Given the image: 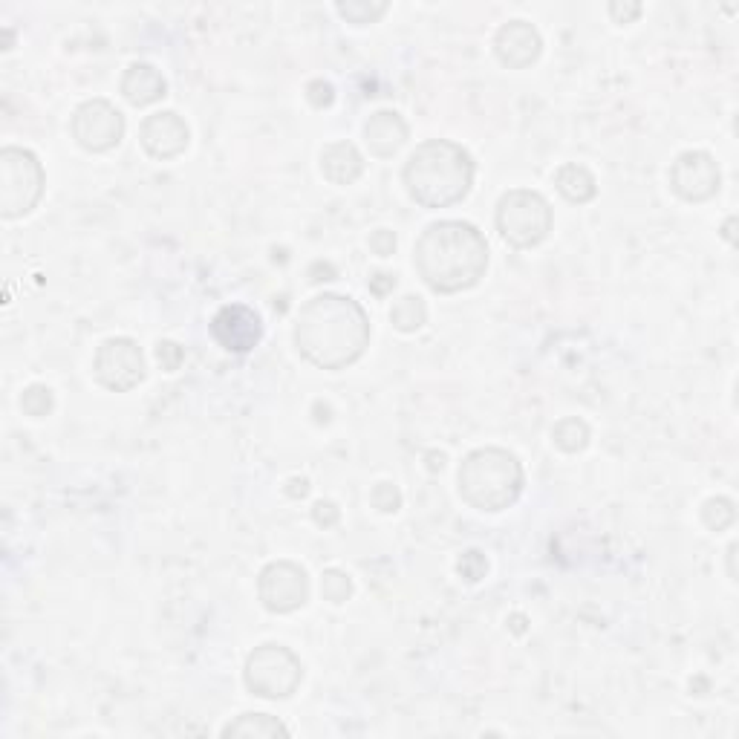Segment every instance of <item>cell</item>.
Instances as JSON below:
<instances>
[{
    "instance_id": "5bb4252c",
    "label": "cell",
    "mask_w": 739,
    "mask_h": 739,
    "mask_svg": "<svg viewBox=\"0 0 739 739\" xmlns=\"http://www.w3.org/2000/svg\"><path fill=\"white\" fill-rule=\"evenodd\" d=\"M494 52L500 58L503 67L509 70H526L532 67L540 52H543V38L535 26L529 21H509L497 29V38H494Z\"/></svg>"
},
{
    "instance_id": "83f0119b",
    "label": "cell",
    "mask_w": 739,
    "mask_h": 739,
    "mask_svg": "<svg viewBox=\"0 0 739 739\" xmlns=\"http://www.w3.org/2000/svg\"><path fill=\"white\" fill-rule=\"evenodd\" d=\"M306 99H309V104H312L315 110H324V107H330V104L335 102V90H332L330 81L315 78V81L306 84Z\"/></svg>"
},
{
    "instance_id": "1f68e13d",
    "label": "cell",
    "mask_w": 739,
    "mask_h": 739,
    "mask_svg": "<svg viewBox=\"0 0 739 739\" xmlns=\"http://www.w3.org/2000/svg\"><path fill=\"white\" fill-rule=\"evenodd\" d=\"M641 15V3H610V18L615 24H630Z\"/></svg>"
},
{
    "instance_id": "6da1fadb",
    "label": "cell",
    "mask_w": 739,
    "mask_h": 739,
    "mask_svg": "<svg viewBox=\"0 0 739 739\" xmlns=\"http://www.w3.org/2000/svg\"><path fill=\"white\" fill-rule=\"evenodd\" d=\"M295 347L321 370H344L370 347V318L347 295H315L298 312Z\"/></svg>"
},
{
    "instance_id": "f1b7e54d",
    "label": "cell",
    "mask_w": 739,
    "mask_h": 739,
    "mask_svg": "<svg viewBox=\"0 0 739 739\" xmlns=\"http://www.w3.org/2000/svg\"><path fill=\"white\" fill-rule=\"evenodd\" d=\"M156 358H159L162 370L174 373V370H179V364H182L185 353H182V347L174 344V341H159V344H156Z\"/></svg>"
},
{
    "instance_id": "cb8c5ba5",
    "label": "cell",
    "mask_w": 739,
    "mask_h": 739,
    "mask_svg": "<svg viewBox=\"0 0 739 739\" xmlns=\"http://www.w3.org/2000/svg\"><path fill=\"white\" fill-rule=\"evenodd\" d=\"M321 595L330 601V604H347L350 595H353V581L350 575H344L341 569H327L321 575Z\"/></svg>"
},
{
    "instance_id": "52a82bcc",
    "label": "cell",
    "mask_w": 739,
    "mask_h": 739,
    "mask_svg": "<svg viewBox=\"0 0 739 739\" xmlns=\"http://www.w3.org/2000/svg\"><path fill=\"white\" fill-rule=\"evenodd\" d=\"M243 679L260 699H289L304 682V664L283 644H260L246 659Z\"/></svg>"
},
{
    "instance_id": "44dd1931",
    "label": "cell",
    "mask_w": 739,
    "mask_h": 739,
    "mask_svg": "<svg viewBox=\"0 0 739 739\" xmlns=\"http://www.w3.org/2000/svg\"><path fill=\"white\" fill-rule=\"evenodd\" d=\"M552 442L561 448L563 454H581V451L589 445L587 422L578 419V416L561 419V422L552 428Z\"/></svg>"
},
{
    "instance_id": "30bf717a",
    "label": "cell",
    "mask_w": 739,
    "mask_h": 739,
    "mask_svg": "<svg viewBox=\"0 0 739 739\" xmlns=\"http://www.w3.org/2000/svg\"><path fill=\"white\" fill-rule=\"evenodd\" d=\"M122 136H125V116L107 99H90L78 104L73 113V139L84 151H113L122 142Z\"/></svg>"
},
{
    "instance_id": "9a60e30c",
    "label": "cell",
    "mask_w": 739,
    "mask_h": 739,
    "mask_svg": "<svg viewBox=\"0 0 739 739\" xmlns=\"http://www.w3.org/2000/svg\"><path fill=\"white\" fill-rule=\"evenodd\" d=\"M364 142L373 156L379 159H390L402 151V145L408 142V125L396 110H376L367 122H364Z\"/></svg>"
},
{
    "instance_id": "f546056e",
    "label": "cell",
    "mask_w": 739,
    "mask_h": 739,
    "mask_svg": "<svg viewBox=\"0 0 739 739\" xmlns=\"http://www.w3.org/2000/svg\"><path fill=\"white\" fill-rule=\"evenodd\" d=\"M312 520H315L321 529H332V526L341 520V511H338V506H335L332 500H318V503L312 506Z\"/></svg>"
},
{
    "instance_id": "d590c367",
    "label": "cell",
    "mask_w": 739,
    "mask_h": 739,
    "mask_svg": "<svg viewBox=\"0 0 739 739\" xmlns=\"http://www.w3.org/2000/svg\"><path fill=\"white\" fill-rule=\"evenodd\" d=\"M734 555H737V546L728 549V575H731V578H737V572H734Z\"/></svg>"
},
{
    "instance_id": "8fae6325",
    "label": "cell",
    "mask_w": 739,
    "mask_h": 739,
    "mask_svg": "<svg viewBox=\"0 0 739 739\" xmlns=\"http://www.w3.org/2000/svg\"><path fill=\"white\" fill-rule=\"evenodd\" d=\"M722 174L711 153L685 151L670 165V188L685 203H705L719 194Z\"/></svg>"
},
{
    "instance_id": "9c48e42d",
    "label": "cell",
    "mask_w": 739,
    "mask_h": 739,
    "mask_svg": "<svg viewBox=\"0 0 739 739\" xmlns=\"http://www.w3.org/2000/svg\"><path fill=\"white\" fill-rule=\"evenodd\" d=\"M257 598L269 612H295L309 601V578L304 566L292 561H275L263 566L257 578Z\"/></svg>"
},
{
    "instance_id": "2e32d148",
    "label": "cell",
    "mask_w": 739,
    "mask_h": 739,
    "mask_svg": "<svg viewBox=\"0 0 739 739\" xmlns=\"http://www.w3.org/2000/svg\"><path fill=\"white\" fill-rule=\"evenodd\" d=\"M165 93H168V84H165V78H162V73L153 64L136 61V64H130L128 70H125V76H122V96L133 107L156 104L159 99H165Z\"/></svg>"
},
{
    "instance_id": "8992f818",
    "label": "cell",
    "mask_w": 739,
    "mask_h": 739,
    "mask_svg": "<svg viewBox=\"0 0 739 739\" xmlns=\"http://www.w3.org/2000/svg\"><path fill=\"white\" fill-rule=\"evenodd\" d=\"M44 165L24 148H3L0 153V214L3 220L26 217L44 194Z\"/></svg>"
},
{
    "instance_id": "d6986e66",
    "label": "cell",
    "mask_w": 739,
    "mask_h": 739,
    "mask_svg": "<svg viewBox=\"0 0 739 739\" xmlns=\"http://www.w3.org/2000/svg\"><path fill=\"white\" fill-rule=\"evenodd\" d=\"M223 737H289V728L278 716L269 714H243L223 728Z\"/></svg>"
},
{
    "instance_id": "d4e9b609",
    "label": "cell",
    "mask_w": 739,
    "mask_h": 739,
    "mask_svg": "<svg viewBox=\"0 0 739 739\" xmlns=\"http://www.w3.org/2000/svg\"><path fill=\"white\" fill-rule=\"evenodd\" d=\"M21 408H24V413H29V416H35V419L47 416L52 410V390L50 387H44V384L26 387L24 396H21Z\"/></svg>"
},
{
    "instance_id": "4316f807",
    "label": "cell",
    "mask_w": 739,
    "mask_h": 739,
    "mask_svg": "<svg viewBox=\"0 0 739 739\" xmlns=\"http://www.w3.org/2000/svg\"><path fill=\"white\" fill-rule=\"evenodd\" d=\"M370 500H373V506L382 511V514H396V511L402 509V494H399V488L393 483L376 485L373 494H370Z\"/></svg>"
},
{
    "instance_id": "8d00e7d4",
    "label": "cell",
    "mask_w": 739,
    "mask_h": 739,
    "mask_svg": "<svg viewBox=\"0 0 739 739\" xmlns=\"http://www.w3.org/2000/svg\"><path fill=\"white\" fill-rule=\"evenodd\" d=\"M731 229H734V220H728V223H725V240H734V234H731Z\"/></svg>"
},
{
    "instance_id": "7c38bea8",
    "label": "cell",
    "mask_w": 739,
    "mask_h": 739,
    "mask_svg": "<svg viewBox=\"0 0 739 739\" xmlns=\"http://www.w3.org/2000/svg\"><path fill=\"white\" fill-rule=\"evenodd\" d=\"M211 335L214 341L229 350V353H252L260 338H263V321L252 306L246 304H226L217 309V315L211 318Z\"/></svg>"
},
{
    "instance_id": "e575fe53",
    "label": "cell",
    "mask_w": 739,
    "mask_h": 739,
    "mask_svg": "<svg viewBox=\"0 0 739 739\" xmlns=\"http://www.w3.org/2000/svg\"><path fill=\"white\" fill-rule=\"evenodd\" d=\"M318 275H327V281H332V275H335V269H332L330 263H315V266L309 269V281L318 283Z\"/></svg>"
},
{
    "instance_id": "e0dca14e",
    "label": "cell",
    "mask_w": 739,
    "mask_h": 739,
    "mask_svg": "<svg viewBox=\"0 0 739 739\" xmlns=\"http://www.w3.org/2000/svg\"><path fill=\"white\" fill-rule=\"evenodd\" d=\"M321 174L332 185H353L364 174V156L353 142H332L321 151Z\"/></svg>"
},
{
    "instance_id": "4fadbf2b",
    "label": "cell",
    "mask_w": 739,
    "mask_h": 739,
    "mask_svg": "<svg viewBox=\"0 0 739 739\" xmlns=\"http://www.w3.org/2000/svg\"><path fill=\"white\" fill-rule=\"evenodd\" d=\"M139 139H142V148L153 159H177L179 153L188 148V125L182 122V116L174 110H162V113H153L142 122L139 130Z\"/></svg>"
},
{
    "instance_id": "277c9868",
    "label": "cell",
    "mask_w": 739,
    "mask_h": 739,
    "mask_svg": "<svg viewBox=\"0 0 739 739\" xmlns=\"http://www.w3.org/2000/svg\"><path fill=\"white\" fill-rule=\"evenodd\" d=\"M523 465L506 448H477L462 459L459 494L480 511H506L523 491Z\"/></svg>"
},
{
    "instance_id": "d6a6232c",
    "label": "cell",
    "mask_w": 739,
    "mask_h": 739,
    "mask_svg": "<svg viewBox=\"0 0 739 739\" xmlns=\"http://www.w3.org/2000/svg\"><path fill=\"white\" fill-rule=\"evenodd\" d=\"M396 286V275H387V272H376L373 278H370V289L376 292V295H387L390 289Z\"/></svg>"
},
{
    "instance_id": "3957f363",
    "label": "cell",
    "mask_w": 739,
    "mask_h": 739,
    "mask_svg": "<svg viewBox=\"0 0 739 739\" xmlns=\"http://www.w3.org/2000/svg\"><path fill=\"white\" fill-rule=\"evenodd\" d=\"M474 174L477 165L462 145L431 139L410 153L402 179L410 197L422 208H451L468 197Z\"/></svg>"
},
{
    "instance_id": "ba28073f",
    "label": "cell",
    "mask_w": 739,
    "mask_h": 739,
    "mask_svg": "<svg viewBox=\"0 0 739 739\" xmlns=\"http://www.w3.org/2000/svg\"><path fill=\"white\" fill-rule=\"evenodd\" d=\"M93 373H96V382L107 390L128 393L145 382L148 367H145V356L133 338H107L96 350Z\"/></svg>"
},
{
    "instance_id": "7a4b0ae2",
    "label": "cell",
    "mask_w": 739,
    "mask_h": 739,
    "mask_svg": "<svg viewBox=\"0 0 739 739\" xmlns=\"http://www.w3.org/2000/svg\"><path fill=\"white\" fill-rule=\"evenodd\" d=\"M419 278L436 295H457L474 289L488 269V240L483 231L462 220H439L422 231L413 249Z\"/></svg>"
},
{
    "instance_id": "5b68a950",
    "label": "cell",
    "mask_w": 739,
    "mask_h": 739,
    "mask_svg": "<svg viewBox=\"0 0 739 739\" xmlns=\"http://www.w3.org/2000/svg\"><path fill=\"white\" fill-rule=\"evenodd\" d=\"M497 231L511 249H535L552 231V208L529 188H514L497 203Z\"/></svg>"
},
{
    "instance_id": "4dcf8cb0",
    "label": "cell",
    "mask_w": 739,
    "mask_h": 739,
    "mask_svg": "<svg viewBox=\"0 0 739 739\" xmlns=\"http://www.w3.org/2000/svg\"><path fill=\"white\" fill-rule=\"evenodd\" d=\"M370 249H373V255L390 257L396 252V234L387 229L373 231V234H370Z\"/></svg>"
},
{
    "instance_id": "603a6c76",
    "label": "cell",
    "mask_w": 739,
    "mask_h": 739,
    "mask_svg": "<svg viewBox=\"0 0 739 739\" xmlns=\"http://www.w3.org/2000/svg\"><path fill=\"white\" fill-rule=\"evenodd\" d=\"M734 520H737V509L728 497H711L702 506V523L711 532H725L728 526H734Z\"/></svg>"
},
{
    "instance_id": "ffe728a7",
    "label": "cell",
    "mask_w": 739,
    "mask_h": 739,
    "mask_svg": "<svg viewBox=\"0 0 739 739\" xmlns=\"http://www.w3.org/2000/svg\"><path fill=\"white\" fill-rule=\"evenodd\" d=\"M428 321V306L419 295H402L390 309V324L399 332H416Z\"/></svg>"
},
{
    "instance_id": "7402d4cb",
    "label": "cell",
    "mask_w": 739,
    "mask_h": 739,
    "mask_svg": "<svg viewBox=\"0 0 739 739\" xmlns=\"http://www.w3.org/2000/svg\"><path fill=\"white\" fill-rule=\"evenodd\" d=\"M335 9H338V15L347 24L367 26L376 24L382 18L384 12H387V3L384 0H347V3L341 0V3H335Z\"/></svg>"
},
{
    "instance_id": "ac0fdd59",
    "label": "cell",
    "mask_w": 739,
    "mask_h": 739,
    "mask_svg": "<svg viewBox=\"0 0 739 739\" xmlns=\"http://www.w3.org/2000/svg\"><path fill=\"white\" fill-rule=\"evenodd\" d=\"M555 185H558V191L563 194V200H569V203H578V205L595 200V194H598L595 177L589 174L584 165H575V162L563 165L561 171L555 174Z\"/></svg>"
},
{
    "instance_id": "836d02e7",
    "label": "cell",
    "mask_w": 739,
    "mask_h": 739,
    "mask_svg": "<svg viewBox=\"0 0 739 739\" xmlns=\"http://www.w3.org/2000/svg\"><path fill=\"white\" fill-rule=\"evenodd\" d=\"M286 494L295 497V500H298V497H306V494H309V480H304V477H301V480L292 477V480L286 483Z\"/></svg>"
},
{
    "instance_id": "484cf974",
    "label": "cell",
    "mask_w": 739,
    "mask_h": 739,
    "mask_svg": "<svg viewBox=\"0 0 739 739\" xmlns=\"http://www.w3.org/2000/svg\"><path fill=\"white\" fill-rule=\"evenodd\" d=\"M457 569L468 584H477V581H483L485 572H488V561H485L483 552L471 549V552H465V555L459 558Z\"/></svg>"
}]
</instances>
